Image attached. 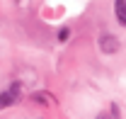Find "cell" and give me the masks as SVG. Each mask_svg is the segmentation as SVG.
<instances>
[{
	"label": "cell",
	"instance_id": "obj_1",
	"mask_svg": "<svg viewBox=\"0 0 126 119\" xmlns=\"http://www.w3.org/2000/svg\"><path fill=\"white\" fill-rule=\"evenodd\" d=\"M22 97V85L19 83H12L10 88H5L0 92V109H7V107H12Z\"/></svg>",
	"mask_w": 126,
	"mask_h": 119
},
{
	"label": "cell",
	"instance_id": "obj_2",
	"mask_svg": "<svg viewBox=\"0 0 126 119\" xmlns=\"http://www.w3.org/2000/svg\"><path fill=\"white\" fill-rule=\"evenodd\" d=\"M99 49H102V54H116L119 51V39L114 34H102L99 37Z\"/></svg>",
	"mask_w": 126,
	"mask_h": 119
},
{
	"label": "cell",
	"instance_id": "obj_3",
	"mask_svg": "<svg viewBox=\"0 0 126 119\" xmlns=\"http://www.w3.org/2000/svg\"><path fill=\"white\" fill-rule=\"evenodd\" d=\"M114 12H116L119 24H124V27H126V0H116V2H114Z\"/></svg>",
	"mask_w": 126,
	"mask_h": 119
},
{
	"label": "cell",
	"instance_id": "obj_4",
	"mask_svg": "<svg viewBox=\"0 0 126 119\" xmlns=\"http://www.w3.org/2000/svg\"><path fill=\"white\" fill-rule=\"evenodd\" d=\"M32 100H34V102L46 104V107H53V104H56V97H51V95H46V92H34Z\"/></svg>",
	"mask_w": 126,
	"mask_h": 119
},
{
	"label": "cell",
	"instance_id": "obj_5",
	"mask_svg": "<svg viewBox=\"0 0 126 119\" xmlns=\"http://www.w3.org/2000/svg\"><path fill=\"white\" fill-rule=\"evenodd\" d=\"M97 119H121L119 117V109H116V104H109V109H104V112H99Z\"/></svg>",
	"mask_w": 126,
	"mask_h": 119
},
{
	"label": "cell",
	"instance_id": "obj_6",
	"mask_svg": "<svg viewBox=\"0 0 126 119\" xmlns=\"http://www.w3.org/2000/svg\"><path fill=\"white\" fill-rule=\"evenodd\" d=\"M68 34H70V32H68V27H63V29L58 32V39H61V41H65V39H68Z\"/></svg>",
	"mask_w": 126,
	"mask_h": 119
}]
</instances>
